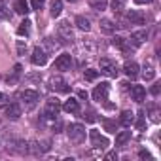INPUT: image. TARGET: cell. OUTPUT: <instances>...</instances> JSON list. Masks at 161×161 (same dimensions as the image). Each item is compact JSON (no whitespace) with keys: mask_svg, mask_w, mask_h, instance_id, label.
<instances>
[{"mask_svg":"<svg viewBox=\"0 0 161 161\" xmlns=\"http://www.w3.org/2000/svg\"><path fill=\"white\" fill-rule=\"evenodd\" d=\"M66 133H68L70 142H74V144H82L86 140V127L82 123H70Z\"/></svg>","mask_w":161,"mask_h":161,"instance_id":"cell-1","label":"cell"},{"mask_svg":"<svg viewBox=\"0 0 161 161\" xmlns=\"http://www.w3.org/2000/svg\"><path fill=\"white\" fill-rule=\"evenodd\" d=\"M61 112V103L57 99H47L46 101V110H44V118L46 119H55Z\"/></svg>","mask_w":161,"mask_h":161,"instance_id":"cell-2","label":"cell"},{"mask_svg":"<svg viewBox=\"0 0 161 161\" xmlns=\"http://www.w3.org/2000/svg\"><path fill=\"white\" fill-rule=\"evenodd\" d=\"M17 99H19V101H23V103H27L29 106H34V104L38 103L40 95H38V91H32V89H23V91H19V93H17Z\"/></svg>","mask_w":161,"mask_h":161,"instance_id":"cell-3","label":"cell"},{"mask_svg":"<svg viewBox=\"0 0 161 161\" xmlns=\"http://www.w3.org/2000/svg\"><path fill=\"white\" fill-rule=\"evenodd\" d=\"M57 32L63 38V42H72L74 40V31H72V27H70L68 21H61L59 27H57Z\"/></svg>","mask_w":161,"mask_h":161,"instance_id":"cell-4","label":"cell"},{"mask_svg":"<svg viewBox=\"0 0 161 161\" xmlns=\"http://www.w3.org/2000/svg\"><path fill=\"white\" fill-rule=\"evenodd\" d=\"M101 72L106 74L108 78H116L119 70H118V64H116L114 61H110V59H101Z\"/></svg>","mask_w":161,"mask_h":161,"instance_id":"cell-5","label":"cell"},{"mask_svg":"<svg viewBox=\"0 0 161 161\" xmlns=\"http://www.w3.org/2000/svg\"><path fill=\"white\" fill-rule=\"evenodd\" d=\"M108 91H110V84L103 82L101 86H97V87L93 89V99L99 101V103H106V101H108Z\"/></svg>","mask_w":161,"mask_h":161,"instance_id":"cell-6","label":"cell"},{"mask_svg":"<svg viewBox=\"0 0 161 161\" xmlns=\"http://www.w3.org/2000/svg\"><path fill=\"white\" fill-rule=\"evenodd\" d=\"M31 63L36 64V66H44V64L47 63V53H46V49H42L40 46L34 47V51H32V55H31Z\"/></svg>","mask_w":161,"mask_h":161,"instance_id":"cell-7","label":"cell"},{"mask_svg":"<svg viewBox=\"0 0 161 161\" xmlns=\"http://www.w3.org/2000/svg\"><path fill=\"white\" fill-rule=\"evenodd\" d=\"M89 138H91V144H93L95 148H101V150H103V148H106V146L110 144V142H108V138H106V136H103L97 129H91V131H89Z\"/></svg>","mask_w":161,"mask_h":161,"instance_id":"cell-8","label":"cell"},{"mask_svg":"<svg viewBox=\"0 0 161 161\" xmlns=\"http://www.w3.org/2000/svg\"><path fill=\"white\" fill-rule=\"evenodd\" d=\"M49 84H51V89H55V91H59V93H68V84L64 82V80L61 78V76H53L51 80H49Z\"/></svg>","mask_w":161,"mask_h":161,"instance_id":"cell-9","label":"cell"},{"mask_svg":"<svg viewBox=\"0 0 161 161\" xmlns=\"http://www.w3.org/2000/svg\"><path fill=\"white\" fill-rule=\"evenodd\" d=\"M129 93H131V99L136 101V103H142L144 97H146V89H144L142 86H136V84L129 86Z\"/></svg>","mask_w":161,"mask_h":161,"instance_id":"cell-10","label":"cell"},{"mask_svg":"<svg viewBox=\"0 0 161 161\" xmlns=\"http://www.w3.org/2000/svg\"><path fill=\"white\" fill-rule=\"evenodd\" d=\"M70 64H72V57H70L68 53H63V55H59V57L55 59V68H57V70H68Z\"/></svg>","mask_w":161,"mask_h":161,"instance_id":"cell-11","label":"cell"},{"mask_svg":"<svg viewBox=\"0 0 161 161\" xmlns=\"http://www.w3.org/2000/svg\"><path fill=\"white\" fill-rule=\"evenodd\" d=\"M112 44H114L116 47H119V49H121L123 53H131V51L135 49V46H133V44H131L129 40H125V38H121V36H116Z\"/></svg>","mask_w":161,"mask_h":161,"instance_id":"cell-12","label":"cell"},{"mask_svg":"<svg viewBox=\"0 0 161 161\" xmlns=\"http://www.w3.org/2000/svg\"><path fill=\"white\" fill-rule=\"evenodd\" d=\"M127 21H129V25H142V23L146 21V17H144L142 12H138V10H131V12L127 14Z\"/></svg>","mask_w":161,"mask_h":161,"instance_id":"cell-13","label":"cell"},{"mask_svg":"<svg viewBox=\"0 0 161 161\" xmlns=\"http://www.w3.org/2000/svg\"><path fill=\"white\" fill-rule=\"evenodd\" d=\"M140 68H138V64L135 63V61H127L125 64H123V72L127 74V78H131V80H135L140 72H138Z\"/></svg>","mask_w":161,"mask_h":161,"instance_id":"cell-14","label":"cell"},{"mask_svg":"<svg viewBox=\"0 0 161 161\" xmlns=\"http://www.w3.org/2000/svg\"><path fill=\"white\" fill-rule=\"evenodd\" d=\"M61 108H63L64 112H68V114H78V112H80V103H78V99H72V97H70V99L64 101V104H63Z\"/></svg>","mask_w":161,"mask_h":161,"instance_id":"cell-15","label":"cell"},{"mask_svg":"<svg viewBox=\"0 0 161 161\" xmlns=\"http://www.w3.org/2000/svg\"><path fill=\"white\" fill-rule=\"evenodd\" d=\"M146 40H148V32H146V31H136V32L131 34V40H129V42L136 47V46H142Z\"/></svg>","mask_w":161,"mask_h":161,"instance_id":"cell-16","label":"cell"},{"mask_svg":"<svg viewBox=\"0 0 161 161\" xmlns=\"http://www.w3.org/2000/svg\"><path fill=\"white\" fill-rule=\"evenodd\" d=\"M19 116H21V106L17 103H8V106H6V118L17 119Z\"/></svg>","mask_w":161,"mask_h":161,"instance_id":"cell-17","label":"cell"},{"mask_svg":"<svg viewBox=\"0 0 161 161\" xmlns=\"http://www.w3.org/2000/svg\"><path fill=\"white\" fill-rule=\"evenodd\" d=\"M14 10H15V14H19V15H27V14L31 12V6H29L27 0H17V2L14 4Z\"/></svg>","mask_w":161,"mask_h":161,"instance_id":"cell-18","label":"cell"},{"mask_svg":"<svg viewBox=\"0 0 161 161\" xmlns=\"http://www.w3.org/2000/svg\"><path fill=\"white\" fill-rule=\"evenodd\" d=\"M135 121V116H133V112L131 110H123L121 112V116H119V123L123 125V127H131V123Z\"/></svg>","mask_w":161,"mask_h":161,"instance_id":"cell-19","label":"cell"},{"mask_svg":"<svg viewBox=\"0 0 161 161\" xmlns=\"http://www.w3.org/2000/svg\"><path fill=\"white\" fill-rule=\"evenodd\" d=\"M74 23H76V27H78L80 31H86V32H87V31L91 29V23H89V19H87V17H84V15H78Z\"/></svg>","mask_w":161,"mask_h":161,"instance_id":"cell-20","label":"cell"},{"mask_svg":"<svg viewBox=\"0 0 161 161\" xmlns=\"http://www.w3.org/2000/svg\"><path fill=\"white\" fill-rule=\"evenodd\" d=\"M101 31H103L104 34H112V32L116 31V25H114L110 19H103V21H101Z\"/></svg>","mask_w":161,"mask_h":161,"instance_id":"cell-21","label":"cell"},{"mask_svg":"<svg viewBox=\"0 0 161 161\" xmlns=\"http://www.w3.org/2000/svg\"><path fill=\"white\" fill-rule=\"evenodd\" d=\"M31 25H32V23H31L29 19H25V21L17 27V34H19V36H29V34H31Z\"/></svg>","mask_w":161,"mask_h":161,"instance_id":"cell-22","label":"cell"},{"mask_svg":"<svg viewBox=\"0 0 161 161\" xmlns=\"http://www.w3.org/2000/svg\"><path fill=\"white\" fill-rule=\"evenodd\" d=\"M131 138V133L129 131H119L116 135V146H125V142Z\"/></svg>","mask_w":161,"mask_h":161,"instance_id":"cell-23","label":"cell"},{"mask_svg":"<svg viewBox=\"0 0 161 161\" xmlns=\"http://www.w3.org/2000/svg\"><path fill=\"white\" fill-rule=\"evenodd\" d=\"M89 2V6L93 8V10H97V12H103V10H106V6H108V0H87Z\"/></svg>","mask_w":161,"mask_h":161,"instance_id":"cell-24","label":"cell"},{"mask_svg":"<svg viewBox=\"0 0 161 161\" xmlns=\"http://www.w3.org/2000/svg\"><path fill=\"white\" fill-rule=\"evenodd\" d=\"M51 15L53 17H59L61 15V12H63V2H61V0H51Z\"/></svg>","mask_w":161,"mask_h":161,"instance_id":"cell-25","label":"cell"},{"mask_svg":"<svg viewBox=\"0 0 161 161\" xmlns=\"http://www.w3.org/2000/svg\"><path fill=\"white\" fill-rule=\"evenodd\" d=\"M153 76H155V70H153V66H152V64H144L142 78L146 80V82H150V80H153Z\"/></svg>","mask_w":161,"mask_h":161,"instance_id":"cell-26","label":"cell"},{"mask_svg":"<svg viewBox=\"0 0 161 161\" xmlns=\"http://www.w3.org/2000/svg\"><path fill=\"white\" fill-rule=\"evenodd\" d=\"M103 125H104V131H108V133H116L118 131V123L114 121V119H103Z\"/></svg>","mask_w":161,"mask_h":161,"instance_id":"cell-27","label":"cell"},{"mask_svg":"<svg viewBox=\"0 0 161 161\" xmlns=\"http://www.w3.org/2000/svg\"><path fill=\"white\" fill-rule=\"evenodd\" d=\"M123 8H125V0H112V10H114V14H121Z\"/></svg>","mask_w":161,"mask_h":161,"instance_id":"cell-28","label":"cell"},{"mask_svg":"<svg viewBox=\"0 0 161 161\" xmlns=\"http://www.w3.org/2000/svg\"><path fill=\"white\" fill-rule=\"evenodd\" d=\"M84 76H86V80H89V82H95L97 76H99V70H95V68H87V70L84 72Z\"/></svg>","mask_w":161,"mask_h":161,"instance_id":"cell-29","label":"cell"},{"mask_svg":"<svg viewBox=\"0 0 161 161\" xmlns=\"http://www.w3.org/2000/svg\"><path fill=\"white\" fill-rule=\"evenodd\" d=\"M144 125H146V116H144V112H138V119H136V129H138V131H144Z\"/></svg>","mask_w":161,"mask_h":161,"instance_id":"cell-30","label":"cell"},{"mask_svg":"<svg viewBox=\"0 0 161 161\" xmlns=\"http://www.w3.org/2000/svg\"><path fill=\"white\" fill-rule=\"evenodd\" d=\"M86 121H89V123H93L95 121V112L93 110H87V112H84V116H82Z\"/></svg>","mask_w":161,"mask_h":161,"instance_id":"cell-31","label":"cell"},{"mask_svg":"<svg viewBox=\"0 0 161 161\" xmlns=\"http://www.w3.org/2000/svg\"><path fill=\"white\" fill-rule=\"evenodd\" d=\"M44 4H46V0H32V2H31L32 10H42V8H44Z\"/></svg>","mask_w":161,"mask_h":161,"instance_id":"cell-32","label":"cell"},{"mask_svg":"<svg viewBox=\"0 0 161 161\" xmlns=\"http://www.w3.org/2000/svg\"><path fill=\"white\" fill-rule=\"evenodd\" d=\"M25 51H27V42L19 40V42H17V53H19V55H25Z\"/></svg>","mask_w":161,"mask_h":161,"instance_id":"cell-33","label":"cell"},{"mask_svg":"<svg viewBox=\"0 0 161 161\" xmlns=\"http://www.w3.org/2000/svg\"><path fill=\"white\" fill-rule=\"evenodd\" d=\"M150 116H152V121L159 123V112H157V108H150Z\"/></svg>","mask_w":161,"mask_h":161,"instance_id":"cell-34","label":"cell"},{"mask_svg":"<svg viewBox=\"0 0 161 161\" xmlns=\"http://www.w3.org/2000/svg\"><path fill=\"white\" fill-rule=\"evenodd\" d=\"M8 103H10V97L6 93H0V106H6Z\"/></svg>","mask_w":161,"mask_h":161,"instance_id":"cell-35","label":"cell"},{"mask_svg":"<svg viewBox=\"0 0 161 161\" xmlns=\"http://www.w3.org/2000/svg\"><path fill=\"white\" fill-rule=\"evenodd\" d=\"M159 91H161V84H155V86L152 87V95H153V97H157V95H159Z\"/></svg>","mask_w":161,"mask_h":161,"instance_id":"cell-36","label":"cell"},{"mask_svg":"<svg viewBox=\"0 0 161 161\" xmlns=\"http://www.w3.org/2000/svg\"><path fill=\"white\" fill-rule=\"evenodd\" d=\"M104 159H108V161H112V159H118V153H116V152H108V153L104 155Z\"/></svg>","mask_w":161,"mask_h":161,"instance_id":"cell-37","label":"cell"},{"mask_svg":"<svg viewBox=\"0 0 161 161\" xmlns=\"http://www.w3.org/2000/svg\"><path fill=\"white\" fill-rule=\"evenodd\" d=\"M138 155H140L142 159H152V155H150V153H148L146 150H140V152H138Z\"/></svg>","mask_w":161,"mask_h":161,"instance_id":"cell-38","label":"cell"},{"mask_svg":"<svg viewBox=\"0 0 161 161\" xmlns=\"http://www.w3.org/2000/svg\"><path fill=\"white\" fill-rule=\"evenodd\" d=\"M4 10H6V6H4V0H0V15H6V14H4Z\"/></svg>","mask_w":161,"mask_h":161,"instance_id":"cell-39","label":"cell"},{"mask_svg":"<svg viewBox=\"0 0 161 161\" xmlns=\"http://www.w3.org/2000/svg\"><path fill=\"white\" fill-rule=\"evenodd\" d=\"M152 0H135V4H150Z\"/></svg>","mask_w":161,"mask_h":161,"instance_id":"cell-40","label":"cell"},{"mask_svg":"<svg viewBox=\"0 0 161 161\" xmlns=\"http://www.w3.org/2000/svg\"><path fill=\"white\" fill-rule=\"evenodd\" d=\"M80 99H87V93L86 91H80Z\"/></svg>","mask_w":161,"mask_h":161,"instance_id":"cell-41","label":"cell"},{"mask_svg":"<svg viewBox=\"0 0 161 161\" xmlns=\"http://www.w3.org/2000/svg\"><path fill=\"white\" fill-rule=\"evenodd\" d=\"M66 2H76V0H66Z\"/></svg>","mask_w":161,"mask_h":161,"instance_id":"cell-42","label":"cell"}]
</instances>
